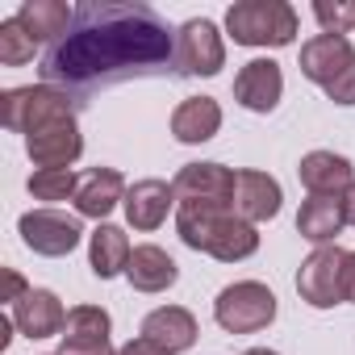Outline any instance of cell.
<instances>
[{
  "mask_svg": "<svg viewBox=\"0 0 355 355\" xmlns=\"http://www.w3.org/2000/svg\"><path fill=\"white\" fill-rule=\"evenodd\" d=\"M175 55V42L146 5H84L71 30L46 51L42 76L55 84H96L134 71H155Z\"/></svg>",
  "mask_w": 355,
  "mask_h": 355,
  "instance_id": "1",
  "label": "cell"
},
{
  "mask_svg": "<svg viewBox=\"0 0 355 355\" xmlns=\"http://www.w3.org/2000/svg\"><path fill=\"white\" fill-rule=\"evenodd\" d=\"M175 230H180L184 247L205 251L222 263H239L259 251L255 226L243 222L234 209H218V205H175Z\"/></svg>",
  "mask_w": 355,
  "mask_h": 355,
  "instance_id": "2",
  "label": "cell"
},
{
  "mask_svg": "<svg viewBox=\"0 0 355 355\" xmlns=\"http://www.w3.org/2000/svg\"><path fill=\"white\" fill-rule=\"evenodd\" d=\"M226 30L239 46H288L297 38V9L284 0H239L226 13Z\"/></svg>",
  "mask_w": 355,
  "mask_h": 355,
  "instance_id": "3",
  "label": "cell"
},
{
  "mask_svg": "<svg viewBox=\"0 0 355 355\" xmlns=\"http://www.w3.org/2000/svg\"><path fill=\"white\" fill-rule=\"evenodd\" d=\"M214 318L230 334H255L276 318V293L259 280H239L226 284L214 301Z\"/></svg>",
  "mask_w": 355,
  "mask_h": 355,
  "instance_id": "4",
  "label": "cell"
},
{
  "mask_svg": "<svg viewBox=\"0 0 355 355\" xmlns=\"http://www.w3.org/2000/svg\"><path fill=\"white\" fill-rule=\"evenodd\" d=\"M59 117H71V105L67 92H59L55 84H26L0 96V121L17 134H34L38 125H51Z\"/></svg>",
  "mask_w": 355,
  "mask_h": 355,
  "instance_id": "5",
  "label": "cell"
},
{
  "mask_svg": "<svg viewBox=\"0 0 355 355\" xmlns=\"http://www.w3.org/2000/svg\"><path fill=\"white\" fill-rule=\"evenodd\" d=\"M347 255H351V251H343L338 243H330V247H318V251L301 263V272H297V293H301L305 305L330 309V305L347 301Z\"/></svg>",
  "mask_w": 355,
  "mask_h": 355,
  "instance_id": "6",
  "label": "cell"
},
{
  "mask_svg": "<svg viewBox=\"0 0 355 355\" xmlns=\"http://www.w3.org/2000/svg\"><path fill=\"white\" fill-rule=\"evenodd\" d=\"M171 63H175V71H180V76H218L222 63H226V42H222L218 26L205 21V17L184 21L180 34H175Z\"/></svg>",
  "mask_w": 355,
  "mask_h": 355,
  "instance_id": "7",
  "label": "cell"
},
{
  "mask_svg": "<svg viewBox=\"0 0 355 355\" xmlns=\"http://www.w3.org/2000/svg\"><path fill=\"white\" fill-rule=\"evenodd\" d=\"M234 180L239 171L222 167V163H184L175 171V205H218L230 209L234 205Z\"/></svg>",
  "mask_w": 355,
  "mask_h": 355,
  "instance_id": "8",
  "label": "cell"
},
{
  "mask_svg": "<svg viewBox=\"0 0 355 355\" xmlns=\"http://www.w3.org/2000/svg\"><path fill=\"white\" fill-rule=\"evenodd\" d=\"M17 230H21V243L34 255H51V259L71 255L80 247V234H84L80 222L59 214V209H30V214H21Z\"/></svg>",
  "mask_w": 355,
  "mask_h": 355,
  "instance_id": "9",
  "label": "cell"
},
{
  "mask_svg": "<svg viewBox=\"0 0 355 355\" xmlns=\"http://www.w3.org/2000/svg\"><path fill=\"white\" fill-rule=\"evenodd\" d=\"M26 150L34 159L38 171H55V167H71L84 150V138H80V125L76 117H59L51 125H38L34 134H26Z\"/></svg>",
  "mask_w": 355,
  "mask_h": 355,
  "instance_id": "10",
  "label": "cell"
},
{
  "mask_svg": "<svg viewBox=\"0 0 355 355\" xmlns=\"http://www.w3.org/2000/svg\"><path fill=\"white\" fill-rule=\"evenodd\" d=\"M109 313L101 305H76L67 309V326H63V343L59 355H117L109 343Z\"/></svg>",
  "mask_w": 355,
  "mask_h": 355,
  "instance_id": "11",
  "label": "cell"
},
{
  "mask_svg": "<svg viewBox=\"0 0 355 355\" xmlns=\"http://www.w3.org/2000/svg\"><path fill=\"white\" fill-rule=\"evenodd\" d=\"M351 63H355V46L343 34H318L301 46V71H305V80H313L322 88L338 84L351 71Z\"/></svg>",
  "mask_w": 355,
  "mask_h": 355,
  "instance_id": "12",
  "label": "cell"
},
{
  "mask_svg": "<svg viewBox=\"0 0 355 355\" xmlns=\"http://www.w3.org/2000/svg\"><path fill=\"white\" fill-rule=\"evenodd\" d=\"M280 201H284V193H280V180L276 175H268V171H239V180H234V214L243 218V222H272L276 214H280Z\"/></svg>",
  "mask_w": 355,
  "mask_h": 355,
  "instance_id": "13",
  "label": "cell"
},
{
  "mask_svg": "<svg viewBox=\"0 0 355 355\" xmlns=\"http://www.w3.org/2000/svg\"><path fill=\"white\" fill-rule=\"evenodd\" d=\"M280 92H284V76H280V63L272 59H251L234 76V101L251 113H272L280 105Z\"/></svg>",
  "mask_w": 355,
  "mask_h": 355,
  "instance_id": "14",
  "label": "cell"
},
{
  "mask_svg": "<svg viewBox=\"0 0 355 355\" xmlns=\"http://www.w3.org/2000/svg\"><path fill=\"white\" fill-rule=\"evenodd\" d=\"M17 330L26 338H51V334H63L67 326V313H63V301L51 293V288H30L21 301H13V313Z\"/></svg>",
  "mask_w": 355,
  "mask_h": 355,
  "instance_id": "15",
  "label": "cell"
},
{
  "mask_svg": "<svg viewBox=\"0 0 355 355\" xmlns=\"http://www.w3.org/2000/svg\"><path fill=\"white\" fill-rule=\"evenodd\" d=\"M301 184L309 189V197H343L355 175H351V159L347 155H334V150H309L297 167Z\"/></svg>",
  "mask_w": 355,
  "mask_h": 355,
  "instance_id": "16",
  "label": "cell"
},
{
  "mask_svg": "<svg viewBox=\"0 0 355 355\" xmlns=\"http://www.w3.org/2000/svg\"><path fill=\"white\" fill-rule=\"evenodd\" d=\"M121 205H125V218L134 230H159L175 205V189L167 180H138V184H130Z\"/></svg>",
  "mask_w": 355,
  "mask_h": 355,
  "instance_id": "17",
  "label": "cell"
},
{
  "mask_svg": "<svg viewBox=\"0 0 355 355\" xmlns=\"http://www.w3.org/2000/svg\"><path fill=\"white\" fill-rule=\"evenodd\" d=\"M142 338L155 343V347H163L167 355L189 351V347L197 343V318H193L189 309H180V305L150 309V313L142 318Z\"/></svg>",
  "mask_w": 355,
  "mask_h": 355,
  "instance_id": "18",
  "label": "cell"
},
{
  "mask_svg": "<svg viewBox=\"0 0 355 355\" xmlns=\"http://www.w3.org/2000/svg\"><path fill=\"white\" fill-rule=\"evenodd\" d=\"M125 180H121V171H113V167H92L84 180H80V193H76V209L84 214V218H109L121 201H125Z\"/></svg>",
  "mask_w": 355,
  "mask_h": 355,
  "instance_id": "19",
  "label": "cell"
},
{
  "mask_svg": "<svg viewBox=\"0 0 355 355\" xmlns=\"http://www.w3.org/2000/svg\"><path fill=\"white\" fill-rule=\"evenodd\" d=\"M218 130H222V105L214 96H189V101L175 105V113H171L175 142H189V146L193 142H209Z\"/></svg>",
  "mask_w": 355,
  "mask_h": 355,
  "instance_id": "20",
  "label": "cell"
},
{
  "mask_svg": "<svg viewBox=\"0 0 355 355\" xmlns=\"http://www.w3.org/2000/svg\"><path fill=\"white\" fill-rule=\"evenodd\" d=\"M125 276H130V284L138 293H163V288H171L180 280V268H175V259L163 247L142 243V247H134V255L125 263Z\"/></svg>",
  "mask_w": 355,
  "mask_h": 355,
  "instance_id": "21",
  "label": "cell"
},
{
  "mask_svg": "<svg viewBox=\"0 0 355 355\" xmlns=\"http://www.w3.org/2000/svg\"><path fill=\"white\" fill-rule=\"evenodd\" d=\"M347 218H343V197H309L297 214V230L301 239L318 243V247H330L338 234H343Z\"/></svg>",
  "mask_w": 355,
  "mask_h": 355,
  "instance_id": "22",
  "label": "cell"
},
{
  "mask_svg": "<svg viewBox=\"0 0 355 355\" xmlns=\"http://www.w3.org/2000/svg\"><path fill=\"white\" fill-rule=\"evenodd\" d=\"M17 21L34 34V42H59L71 30L76 9L63 5V0H26L21 13H17Z\"/></svg>",
  "mask_w": 355,
  "mask_h": 355,
  "instance_id": "23",
  "label": "cell"
},
{
  "mask_svg": "<svg viewBox=\"0 0 355 355\" xmlns=\"http://www.w3.org/2000/svg\"><path fill=\"white\" fill-rule=\"evenodd\" d=\"M130 239H125V230H117V226H96V234H92V243H88V259H92V272L101 276V280H113L117 272H125V263H130Z\"/></svg>",
  "mask_w": 355,
  "mask_h": 355,
  "instance_id": "24",
  "label": "cell"
},
{
  "mask_svg": "<svg viewBox=\"0 0 355 355\" xmlns=\"http://www.w3.org/2000/svg\"><path fill=\"white\" fill-rule=\"evenodd\" d=\"M30 197L34 201H76V193H80V175L71 171V167H55V171H34L30 175Z\"/></svg>",
  "mask_w": 355,
  "mask_h": 355,
  "instance_id": "25",
  "label": "cell"
},
{
  "mask_svg": "<svg viewBox=\"0 0 355 355\" xmlns=\"http://www.w3.org/2000/svg\"><path fill=\"white\" fill-rule=\"evenodd\" d=\"M34 51H38V42H34V34L17 17L0 21V63H5V67H21V63L34 59Z\"/></svg>",
  "mask_w": 355,
  "mask_h": 355,
  "instance_id": "26",
  "label": "cell"
},
{
  "mask_svg": "<svg viewBox=\"0 0 355 355\" xmlns=\"http://www.w3.org/2000/svg\"><path fill=\"white\" fill-rule=\"evenodd\" d=\"M313 17L322 21V30L326 34H351V26H355V5H347V0H334V5H330V0H318V5H313Z\"/></svg>",
  "mask_w": 355,
  "mask_h": 355,
  "instance_id": "27",
  "label": "cell"
},
{
  "mask_svg": "<svg viewBox=\"0 0 355 355\" xmlns=\"http://www.w3.org/2000/svg\"><path fill=\"white\" fill-rule=\"evenodd\" d=\"M117 355H167V351H163V347H155V343H146V338L138 334V338H130L125 347H117Z\"/></svg>",
  "mask_w": 355,
  "mask_h": 355,
  "instance_id": "28",
  "label": "cell"
},
{
  "mask_svg": "<svg viewBox=\"0 0 355 355\" xmlns=\"http://www.w3.org/2000/svg\"><path fill=\"white\" fill-rule=\"evenodd\" d=\"M343 218H347V226H355V184L343 193Z\"/></svg>",
  "mask_w": 355,
  "mask_h": 355,
  "instance_id": "29",
  "label": "cell"
},
{
  "mask_svg": "<svg viewBox=\"0 0 355 355\" xmlns=\"http://www.w3.org/2000/svg\"><path fill=\"white\" fill-rule=\"evenodd\" d=\"M347 301H355V251L347 255Z\"/></svg>",
  "mask_w": 355,
  "mask_h": 355,
  "instance_id": "30",
  "label": "cell"
},
{
  "mask_svg": "<svg viewBox=\"0 0 355 355\" xmlns=\"http://www.w3.org/2000/svg\"><path fill=\"white\" fill-rule=\"evenodd\" d=\"M243 355H276L272 347H251V351H243Z\"/></svg>",
  "mask_w": 355,
  "mask_h": 355,
  "instance_id": "31",
  "label": "cell"
}]
</instances>
